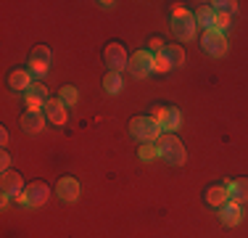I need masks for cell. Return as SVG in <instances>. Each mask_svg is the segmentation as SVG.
<instances>
[{"label":"cell","mask_w":248,"mask_h":238,"mask_svg":"<svg viewBox=\"0 0 248 238\" xmlns=\"http://www.w3.org/2000/svg\"><path fill=\"white\" fill-rule=\"evenodd\" d=\"M158 156L167 164L180 167V164H185L187 153H185V146H182V140L177 135H161L158 138Z\"/></svg>","instance_id":"obj_1"},{"label":"cell","mask_w":248,"mask_h":238,"mask_svg":"<svg viewBox=\"0 0 248 238\" xmlns=\"http://www.w3.org/2000/svg\"><path fill=\"white\" fill-rule=\"evenodd\" d=\"M196 29H198V24H196V16L190 14V11H185L182 5H174V16H172V32H174V37H180V40H193L196 37Z\"/></svg>","instance_id":"obj_2"},{"label":"cell","mask_w":248,"mask_h":238,"mask_svg":"<svg viewBox=\"0 0 248 238\" xmlns=\"http://www.w3.org/2000/svg\"><path fill=\"white\" fill-rule=\"evenodd\" d=\"M129 133H132L135 138H140L143 143H153V140L161 138L164 130L153 117H135L132 122H129Z\"/></svg>","instance_id":"obj_3"},{"label":"cell","mask_w":248,"mask_h":238,"mask_svg":"<svg viewBox=\"0 0 248 238\" xmlns=\"http://www.w3.org/2000/svg\"><path fill=\"white\" fill-rule=\"evenodd\" d=\"M129 71H132L135 77H145V74H151L153 69H156V56L148 51H138V53H132L129 56Z\"/></svg>","instance_id":"obj_4"},{"label":"cell","mask_w":248,"mask_h":238,"mask_svg":"<svg viewBox=\"0 0 248 238\" xmlns=\"http://www.w3.org/2000/svg\"><path fill=\"white\" fill-rule=\"evenodd\" d=\"M50 196V188L45 186V183H32V186L24 188V193L19 196V204H27V206H43L45 201H48Z\"/></svg>","instance_id":"obj_5"},{"label":"cell","mask_w":248,"mask_h":238,"mask_svg":"<svg viewBox=\"0 0 248 238\" xmlns=\"http://www.w3.org/2000/svg\"><path fill=\"white\" fill-rule=\"evenodd\" d=\"M201 45H203V53H206V56H214V58H222L224 53H227V37H224V34H219V32H214V29L203 32Z\"/></svg>","instance_id":"obj_6"},{"label":"cell","mask_w":248,"mask_h":238,"mask_svg":"<svg viewBox=\"0 0 248 238\" xmlns=\"http://www.w3.org/2000/svg\"><path fill=\"white\" fill-rule=\"evenodd\" d=\"M106 64L111 67V71H119L129 67V56H127V48H124L122 43H111L108 48H106Z\"/></svg>","instance_id":"obj_7"},{"label":"cell","mask_w":248,"mask_h":238,"mask_svg":"<svg viewBox=\"0 0 248 238\" xmlns=\"http://www.w3.org/2000/svg\"><path fill=\"white\" fill-rule=\"evenodd\" d=\"M0 190H3L5 199H19V196L24 193V180H21L19 172H14V170L3 172V177H0Z\"/></svg>","instance_id":"obj_8"},{"label":"cell","mask_w":248,"mask_h":238,"mask_svg":"<svg viewBox=\"0 0 248 238\" xmlns=\"http://www.w3.org/2000/svg\"><path fill=\"white\" fill-rule=\"evenodd\" d=\"M29 69H32L37 77L48 74V69H50V48H45V45L34 48L32 56H29Z\"/></svg>","instance_id":"obj_9"},{"label":"cell","mask_w":248,"mask_h":238,"mask_svg":"<svg viewBox=\"0 0 248 238\" xmlns=\"http://www.w3.org/2000/svg\"><path fill=\"white\" fill-rule=\"evenodd\" d=\"M24 101H27V109H45V103H48V87L40 85V82H32V87L24 93Z\"/></svg>","instance_id":"obj_10"},{"label":"cell","mask_w":248,"mask_h":238,"mask_svg":"<svg viewBox=\"0 0 248 238\" xmlns=\"http://www.w3.org/2000/svg\"><path fill=\"white\" fill-rule=\"evenodd\" d=\"M45 124V111L43 109H29L24 117H21V127H24V133L29 135H37L40 130H43Z\"/></svg>","instance_id":"obj_11"},{"label":"cell","mask_w":248,"mask_h":238,"mask_svg":"<svg viewBox=\"0 0 248 238\" xmlns=\"http://www.w3.org/2000/svg\"><path fill=\"white\" fill-rule=\"evenodd\" d=\"M43 111L53 124H66V103H63L61 98H48V103H45Z\"/></svg>","instance_id":"obj_12"},{"label":"cell","mask_w":248,"mask_h":238,"mask_svg":"<svg viewBox=\"0 0 248 238\" xmlns=\"http://www.w3.org/2000/svg\"><path fill=\"white\" fill-rule=\"evenodd\" d=\"M58 196H61L63 201H77L79 199V193H82V188H79V180H74V177H61L58 180Z\"/></svg>","instance_id":"obj_13"},{"label":"cell","mask_w":248,"mask_h":238,"mask_svg":"<svg viewBox=\"0 0 248 238\" xmlns=\"http://www.w3.org/2000/svg\"><path fill=\"white\" fill-rule=\"evenodd\" d=\"M158 53H161V58L172 69H177V67H182V64H185V48H180V45H164Z\"/></svg>","instance_id":"obj_14"},{"label":"cell","mask_w":248,"mask_h":238,"mask_svg":"<svg viewBox=\"0 0 248 238\" xmlns=\"http://www.w3.org/2000/svg\"><path fill=\"white\" fill-rule=\"evenodd\" d=\"M8 85H11V90H14V93H27L29 87H32V80H29V71H24V69L11 71Z\"/></svg>","instance_id":"obj_15"},{"label":"cell","mask_w":248,"mask_h":238,"mask_svg":"<svg viewBox=\"0 0 248 238\" xmlns=\"http://www.w3.org/2000/svg\"><path fill=\"white\" fill-rule=\"evenodd\" d=\"M227 190H230V201H235V204H246L248 201V180L246 177L227 183Z\"/></svg>","instance_id":"obj_16"},{"label":"cell","mask_w":248,"mask_h":238,"mask_svg":"<svg viewBox=\"0 0 248 238\" xmlns=\"http://www.w3.org/2000/svg\"><path fill=\"white\" fill-rule=\"evenodd\" d=\"M219 217H222V222L224 225H238L240 222V217H243V212H240V204H235V201H227V204L219 209Z\"/></svg>","instance_id":"obj_17"},{"label":"cell","mask_w":248,"mask_h":238,"mask_svg":"<svg viewBox=\"0 0 248 238\" xmlns=\"http://www.w3.org/2000/svg\"><path fill=\"white\" fill-rule=\"evenodd\" d=\"M230 201V190L227 186H214V188H209L206 190V204H211V206H222Z\"/></svg>","instance_id":"obj_18"},{"label":"cell","mask_w":248,"mask_h":238,"mask_svg":"<svg viewBox=\"0 0 248 238\" xmlns=\"http://www.w3.org/2000/svg\"><path fill=\"white\" fill-rule=\"evenodd\" d=\"M214 19H217V14H214V8H211V5H198L196 24H198V27H203V32L214 29Z\"/></svg>","instance_id":"obj_19"},{"label":"cell","mask_w":248,"mask_h":238,"mask_svg":"<svg viewBox=\"0 0 248 238\" xmlns=\"http://www.w3.org/2000/svg\"><path fill=\"white\" fill-rule=\"evenodd\" d=\"M180 124H182L180 109H174V106H167V114H164V119H161V130H164V133H174Z\"/></svg>","instance_id":"obj_20"},{"label":"cell","mask_w":248,"mask_h":238,"mask_svg":"<svg viewBox=\"0 0 248 238\" xmlns=\"http://www.w3.org/2000/svg\"><path fill=\"white\" fill-rule=\"evenodd\" d=\"M103 87H106L111 95L122 93V90H124V77L119 74V71H108V74H106V80H103Z\"/></svg>","instance_id":"obj_21"},{"label":"cell","mask_w":248,"mask_h":238,"mask_svg":"<svg viewBox=\"0 0 248 238\" xmlns=\"http://www.w3.org/2000/svg\"><path fill=\"white\" fill-rule=\"evenodd\" d=\"M217 14H235L238 11V3L235 0H217V3H209Z\"/></svg>","instance_id":"obj_22"},{"label":"cell","mask_w":248,"mask_h":238,"mask_svg":"<svg viewBox=\"0 0 248 238\" xmlns=\"http://www.w3.org/2000/svg\"><path fill=\"white\" fill-rule=\"evenodd\" d=\"M138 156L143 159V162H151V159L158 156V146H153V143H143V146L138 148Z\"/></svg>","instance_id":"obj_23"},{"label":"cell","mask_w":248,"mask_h":238,"mask_svg":"<svg viewBox=\"0 0 248 238\" xmlns=\"http://www.w3.org/2000/svg\"><path fill=\"white\" fill-rule=\"evenodd\" d=\"M217 14V11H214ZM230 29V14H217V19H214V32H219L224 34Z\"/></svg>","instance_id":"obj_24"},{"label":"cell","mask_w":248,"mask_h":238,"mask_svg":"<svg viewBox=\"0 0 248 238\" xmlns=\"http://www.w3.org/2000/svg\"><path fill=\"white\" fill-rule=\"evenodd\" d=\"M61 101H63L66 106H74V103H77V87H72V85L63 87V90H61Z\"/></svg>","instance_id":"obj_25"},{"label":"cell","mask_w":248,"mask_h":238,"mask_svg":"<svg viewBox=\"0 0 248 238\" xmlns=\"http://www.w3.org/2000/svg\"><path fill=\"white\" fill-rule=\"evenodd\" d=\"M153 71H172V67L161 58V53H156V69H153Z\"/></svg>","instance_id":"obj_26"},{"label":"cell","mask_w":248,"mask_h":238,"mask_svg":"<svg viewBox=\"0 0 248 238\" xmlns=\"http://www.w3.org/2000/svg\"><path fill=\"white\" fill-rule=\"evenodd\" d=\"M8 167H11V153H8V151H3V156H0V170L8 172Z\"/></svg>","instance_id":"obj_27"},{"label":"cell","mask_w":248,"mask_h":238,"mask_svg":"<svg viewBox=\"0 0 248 238\" xmlns=\"http://www.w3.org/2000/svg\"><path fill=\"white\" fill-rule=\"evenodd\" d=\"M164 114H167V109H164V106H156V109H153V114H151V117L156 119L158 124H161V119H164Z\"/></svg>","instance_id":"obj_28"},{"label":"cell","mask_w":248,"mask_h":238,"mask_svg":"<svg viewBox=\"0 0 248 238\" xmlns=\"http://www.w3.org/2000/svg\"><path fill=\"white\" fill-rule=\"evenodd\" d=\"M151 48L158 53V51H161V40H158V37H153V40H151Z\"/></svg>","instance_id":"obj_29"},{"label":"cell","mask_w":248,"mask_h":238,"mask_svg":"<svg viewBox=\"0 0 248 238\" xmlns=\"http://www.w3.org/2000/svg\"><path fill=\"white\" fill-rule=\"evenodd\" d=\"M0 143H3V146H5V143H8V130H0Z\"/></svg>","instance_id":"obj_30"}]
</instances>
